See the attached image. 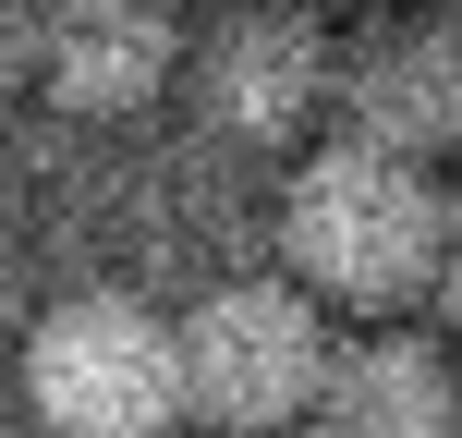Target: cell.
Returning <instances> with one entry per match:
<instances>
[{"label":"cell","mask_w":462,"mask_h":438,"mask_svg":"<svg viewBox=\"0 0 462 438\" xmlns=\"http://www.w3.org/2000/svg\"><path fill=\"white\" fill-rule=\"evenodd\" d=\"M414 304L462 341V183H439V244H426V293Z\"/></svg>","instance_id":"obj_8"},{"label":"cell","mask_w":462,"mask_h":438,"mask_svg":"<svg viewBox=\"0 0 462 438\" xmlns=\"http://www.w3.org/2000/svg\"><path fill=\"white\" fill-rule=\"evenodd\" d=\"M37 13H49V0H0V110L37 98Z\"/></svg>","instance_id":"obj_9"},{"label":"cell","mask_w":462,"mask_h":438,"mask_svg":"<svg viewBox=\"0 0 462 438\" xmlns=\"http://www.w3.org/2000/svg\"><path fill=\"white\" fill-rule=\"evenodd\" d=\"M439 13H450V24H462V0H439Z\"/></svg>","instance_id":"obj_11"},{"label":"cell","mask_w":462,"mask_h":438,"mask_svg":"<svg viewBox=\"0 0 462 438\" xmlns=\"http://www.w3.org/2000/svg\"><path fill=\"white\" fill-rule=\"evenodd\" d=\"M328 49H341V13L328 0H208L183 13V122L244 159H292L328 122Z\"/></svg>","instance_id":"obj_4"},{"label":"cell","mask_w":462,"mask_h":438,"mask_svg":"<svg viewBox=\"0 0 462 438\" xmlns=\"http://www.w3.org/2000/svg\"><path fill=\"white\" fill-rule=\"evenodd\" d=\"M328 122L365 135V146H402V159H426V171H462V24L439 13V0L341 13Z\"/></svg>","instance_id":"obj_5"},{"label":"cell","mask_w":462,"mask_h":438,"mask_svg":"<svg viewBox=\"0 0 462 438\" xmlns=\"http://www.w3.org/2000/svg\"><path fill=\"white\" fill-rule=\"evenodd\" d=\"M171 353H183V415L195 426H231V438H268V426H304L317 402V366H328V304L304 293L292 268H219L171 304Z\"/></svg>","instance_id":"obj_3"},{"label":"cell","mask_w":462,"mask_h":438,"mask_svg":"<svg viewBox=\"0 0 462 438\" xmlns=\"http://www.w3.org/2000/svg\"><path fill=\"white\" fill-rule=\"evenodd\" d=\"M439 183L450 171L402 159L365 135H304L268 171V268H292L328 317H390L426 293V244H439Z\"/></svg>","instance_id":"obj_1"},{"label":"cell","mask_w":462,"mask_h":438,"mask_svg":"<svg viewBox=\"0 0 462 438\" xmlns=\"http://www.w3.org/2000/svg\"><path fill=\"white\" fill-rule=\"evenodd\" d=\"M183 86V0H49L37 13V98L86 135L159 122Z\"/></svg>","instance_id":"obj_6"},{"label":"cell","mask_w":462,"mask_h":438,"mask_svg":"<svg viewBox=\"0 0 462 438\" xmlns=\"http://www.w3.org/2000/svg\"><path fill=\"white\" fill-rule=\"evenodd\" d=\"M328 13H377V0H328Z\"/></svg>","instance_id":"obj_10"},{"label":"cell","mask_w":462,"mask_h":438,"mask_svg":"<svg viewBox=\"0 0 462 438\" xmlns=\"http://www.w3.org/2000/svg\"><path fill=\"white\" fill-rule=\"evenodd\" d=\"M304 426L328 438H450L462 426V341L426 304H390V317H328V366Z\"/></svg>","instance_id":"obj_7"},{"label":"cell","mask_w":462,"mask_h":438,"mask_svg":"<svg viewBox=\"0 0 462 438\" xmlns=\"http://www.w3.org/2000/svg\"><path fill=\"white\" fill-rule=\"evenodd\" d=\"M13 390L37 426L61 438H159L183 426V353H171V304L146 280H61V293L24 317V353H13Z\"/></svg>","instance_id":"obj_2"}]
</instances>
